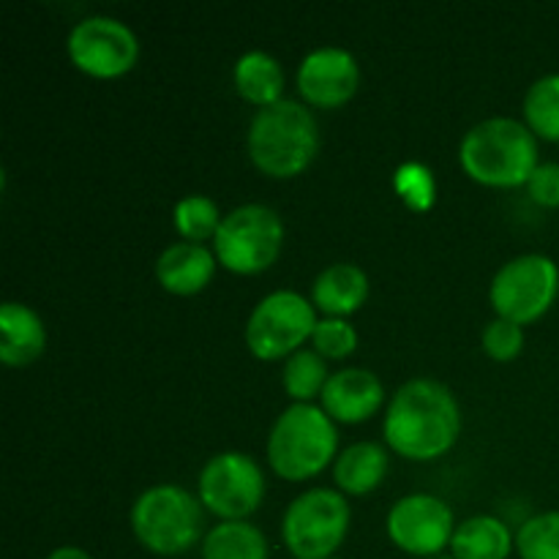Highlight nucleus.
Returning <instances> with one entry per match:
<instances>
[{
  "instance_id": "nucleus-1",
  "label": "nucleus",
  "mask_w": 559,
  "mask_h": 559,
  "mask_svg": "<svg viewBox=\"0 0 559 559\" xmlns=\"http://www.w3.org/2000/svg\"><path fill=\"white\" fill-rule=\"evenodd\" d=\"M462 435V407L451 388L418 377L393 393L382 420L388 451L409 462H437Z\"/></svg>"
},
{
  "instance_id": "nucleus-2",
  "label": "nucleus",
  "mask_w": 559,
  "mask_h": 559,
  "mask_svg": "<svg viewBox=\"0 0 559 559\" xmlns=\"http://www.w3.org/2000/svg\"><path fill=\"white\" fill-rule=\"evenodd\" d=\"M320 123L304 102H284L257 109L246 131V151L257 173L273 180H293L320 153Z\"/></svg>"
},
{
  "instance_id": "nucleus-3",
  "label": "nucleus",
  "mask_w": 559,
  "mask_h": 559,
  "mask_svg": "<svg viewBox=\"0 0 559 559\" xmlns=\"http://www.w3.org/2000/svg\"><path fill=\"white\" fill-rule=\"evenodd\" d=\"M459 164L473 183L486 189L527 186L538 167V136L516 118H486L459 142Z\"/></svg>"
},
{
  "instance_id": "nucleus-4",
  "label": "nucleus",
  "mask_w": 559,
  "mask_h": 559,
  "mask_svg": "<svg viewBox=\"0 0 559 559\" xmlns=\"http://www.w3.org/2000/svg\"><path fill=\"white\" fill-rule=\"evenodd\" d=\"M273 473L304 484L325 473L338 456V429L320 404H289L271 426L265 448Z\"/></svg>"
},
{
  "instance_id": "nucleus-5",
  "label": "nucleus",
  "mask_w": 559,
  "mask_h": 559,
  "mask_svg": "<svg viewBox=\"0 0 559 559\" xmlns=\"http://www.w3.org/2000/svg\"><path fill=\"white\" fill-rule=\"evenodd\" d=\"M136 544L156 557H180L205 538V508L200 497L175 484L142 491L129 513Z\"/></svg>"
},
{
  "instance_id": "nucleus-6",
  "label": "nucleus",
  "mask_w": 559,
  "mask_h": 559,
  "mask_svg": "<svg viewBox=\"0 0 559 559\" xmlns=\"http://www.w3.org/2000/svg\"><path fill=\"white\" fill-rule=\"evenodd\" d=\"M284 235V222L273 207L246 202L224 213L211 249L224 271L235 276H260L282 257Z\"/></svg>"
},
{
  "instance_id": "nucleus-7",
  "label": "nucleus",
  "mask_w": 559,
  "mask_h": 559,
  "mask_svg": "<svg viewBox=\"0 0 559 559\" xmlns=\"http://www.w3.org/2000/svg\"><path fill=\"white\" fill-rule=\"evenodd\" d=\"M353 524V508L338 489L314 486L295 497L282 516V540L295 559H333Z\"/></svg>"
},
{
  "instance_id": "nucleus-8",
  "label": "nucleus",
  "mask_w": 559,
  "mask_h": 559,
  "mask_svg": "<svg viewBox=\"0 0 559 559\" xmlns=\"http://www.w3.org/2000/svg\"><path fill=\"white\" fill-rule=\"evenodd\" d=\"M317 317L314 304L295 289H276L251 309L246 320V347L257 360H287L311 342Z\"/></svg>"
},
{
  "instance_id": "nucleus-9",
  "label": "nucleus",
  "mask_w": 559,
  "mask_h": 559,
  "mask_svg": "<svg viewBox=\"0 0 559 559\" xmlns=\"http://www.w3.org/2000/svg\"><path fill=\"white\" fill-rule=\"evenodd\" d=\"M559 298V267L546 254H519L495 273L491 309L502 320L527 328L551 311Z\"/></svg>"
},
{
  "instance_id": "nucleus-10",
  "label": "nucleus",
  "mask_w": 559,
  "mask_h": 559,
  "mask_svg": "<svg viewBox=\"0 0 559 559\" xmlns=\"http://www.w3.org/2000/svg\"><path fill=\"white\" fill-rule=\"evenodd\" d=\"M265 473L254 456L240 451L216 453L197 478V497L218 522H249L265 500Z\"/></svg>"
},
{
  "instance_id": "nucleus-11",
  "label": "nucleus",
  "mask_w": 559,
  "mask_h": 559,
  "mask_svg": "<svg viewBox=\"0 0 559 559\" xmlns=\"http://www.w3.org/2000/svg\"><path fill=\"white\" fill-rule=\"evenodd\" d=\"M66 52L71 66L91 80H120L140 60V38L126 22L93 14L71 27Z\"/></svg>"
},
{
  "instance_id": "nucleus-12",
  "label": "nucleus",
  "mask_w": 559,
  "mask_h": 559,
  "mask_svg": "<svg viewBox=\"0 0 559 559\" xmlns=\"http://www.w3.org/2000/svg\"><path fill=\"white\" fill-rule=\"evenodd\" d=\"M456 519L442 497L415 491L393 502L385 519V533L399 551L409 557L435 559L451 549Z\"/></svg>"
},
{
  "instance_id": "nucleus-13",
  "label": "nucleus",
  "mask_w": 559,
  "mask_h": 559,
  "mask_svg": "<svg viewBox=\"0 0 559 559\" xmlns=\"http://www.w3.org/2000/svg\"><path fill=\"white\" fill-rule=\"evenodd\" d=\"M298 93L306 107L342 109L360 87V66L349 49L317 47L300 60Z\"/></svg>"
},
{
  "instance_id": "nucleus-14",
  "label": "nucleus",
  "mask_w": 559,
  "mask_h": 559,
  "mask_svg": "<svg viewBox=\"0 0 559 559\" xmlns=\"http://www.w3.org/2000/svg\"><path fill=\"white\" fill-rule=\"evenodd\" d=\"M385 404V385L380 377L360 366L333 371L325 391L320 396V407L331 415L333 424L358 426L374 418Z\"/></svg>"
},
{
  "instance_id": "nucleus-15",
  "label": "nucleus",
  "mask_w": 559,
  "mask_h": 559,
  "mask_svg": "<svg viewBox=\"0 0 559 559\" xmlns=\"http://www.w3.org/2000/svg\"><path fill=\"white\" fill-rule=\"evenodd\" d=\"M218 267L222 265H218L211 246L178 240L158 254L156 282L162 284L164 293L191 298V295H200L211 287Z\"/></svg>"
},
{
  "instance_id": "nucleus-16",
  "label": "nucleus",
  "mask_w": 559,
  "mask_h": 559,
  "mask_svg": "<svg viewBox=\"0 0 559 559\" xmlns=\"http://www.w3.org/2000/svg\"><path fill=\"white\" fill-rule=\"evenodd\" d=\"M371 295V282L366 271L355 262H333L311 284V304L322 317L349 320L366 306Z\"/></svg>"
},
{
  "instance_id": "nucleus-17",
  "label": "nucleus",
  "mask_w": 559,
  "mask_h": 559,
  "mask_svg": "<svg viewBox=\"0 0 559 559\" xmlns=\"http://www.w3.org/2000/svg\"><path fill=\"white\" fill-rule=\"evenodd\" d=\"M47 349L44 320L25 304L5 300L0 306V364L9 369H25L36 364Z\"/></svg>"
},
{
  "instance_id": "nucleus-18",
  "label": "nucleus",
  "mask_w": 559,
  "mask_h": 559,
  "mask_svg": "<svg viewBox=\"0 0 559 559\" xmlns=\"http://www.w3.org/2000/svg\"><path fill=\"white\" fill-rule=\"evenodd\" d=\"M391 469V453L380 442H353L333 462V480L344 497H366L380 489Z\"/></svg>"
},
{
  "instance_id": "nucleus-19",
  "label": "nucleus",
  "mask_w": 559,
  "mask_h": 559,
  "mask_svg": "<svg viewBox=\"0 0 559 559\" xmlns=\"http://www.w3.org/2000/svg\"><path fill=\"white\" fill-rule=\"evenodd\" d=\"M233 85L246 104L265 109L284 102L287 76H284L282 63L273 55L262 52V49H251V52L240 55L238 63H235Z\"/></svg>"
},
{
  "instance_id": "nucleus-20",
  "label": "nucleus",
  "mask_w": 559,
  "mask_h": 559,
  "mask_svg": "<svg viewBox=\"0 0 559 559\" xmlns=\"http://www.w3.org/2000/svg\"><path fill=\"white\" fill-rule=\"evenodd\" d=\"M516 551V535L502 519L480 513L464 519L451 540V557L456 559H508Z\"/></svg>"
},
{
  "instance_id": "nucleus-21",
  "label": "nucleus",
  "mask_w": 559,
  "mask_h": 559,
  "mask_svg": "<svg viewBox=\"0 0 559 559\" xmlns=\"http://www.w3.org/2000/svg\"><path fill=\"white\" fill-rule=\"evenodd\" d=\"M202 559H267L265 533L251 522H218L200 544Z\"/></svg>"
},
{
  "instance_id": "nucleus-22",
  "label": "nucleus",
  "mask_w": 559,
  "mask_h": 559,
  "mask_svg": "<svg viewBox=\"0 0 559 559\" xmlns=\"http://www.w3.org/2000/svg\"><path fill=\"white\" fill-rule=\"evenodd\" d=\"M333 371H328V360L314 349H300L284 360L282 385L293 404H314L322 396Z\"/></svg>"
},
{
  "instance_id": "nucleus-23",
  "label": "nucleus",
  "mask_w": 559,
  "mask_h": 559,
  "mask_svg": "<svg viewBox=\"0 0 559 559\" xmlns=\"http://www.w3.org/2000/svg\"><path fill=\"white\" fill-rule=\"evenodd\" d=\"M524 123L538 140L559 142V74L535 80L524 93Z\"/></svg>"
},
{
  "instance_id": "nucleus-24",
  "label": "nucleus",
  "mask_w": 559,
  "mask_h": 559,
  "mask_svg": "<svg viewBox=\"0 0 559 559\" xmlns=\"http://www.w3.org/2000/svg\"><path fill=\"white\" fill-rule=\"evenodd\" d=\"M222 222H224L222 207L205 194H189L173 207L175 233H178L180 240H186V243L205 246L207 240L213 243Z\"/></svg>"
},
{
  "instance_id": "nucleus-25",
  "label": "nucleus",
  "mask_w": 559,
  "mask_h": 559,
  "mask_svg": "<svg viewBox=\"0 0 559 559\" xmlns=\"http://www.w3.org/2000/svg\"><path fill=\"white\" fill-rule=\"evenodd\" d=\"M393 194L413 213H429L437 202V178L426 164L407 162L393 173Z\"/></svg>"
},
{
  "instance_id": "nucleus-26",
  "label": "nucleus",
  "mask_w": 559,
  "mask_h": 559,
  "mask_svg": "<svg viewBox=\"0 0 559 559\" xmlns=\"http://www.w3.org/2000/svg\"><path fill=\"white\" fill-rule=\"evenodd\" d=\"M519 559H559V511L535 513L516 533Z\"/></svg>"
},
{
  "instance_id": "nucleus-27",
  "label": "nucleus",
  "mask_w": 559,
  "mask_h": 559,
  "mask_svg": "<svg viewBox=\"0 0 559 559\" xmlns=\"http://www.w3.org/2000/svg\"><path fill=\"white\" fill-rule=\"evenodd\" d=\"M358 331L349 320L338 317H320L314 333H311V349L320 353L325 360H344L358 349Z\"/></svg>"
},
{
  "instance_id": "nucleus-28",
  "label": "nucleus",
  "mask_w": 559,
  "mask_h": 559,
  "mask_svg": "<svg viewBox=\"0 0 559 559\" xmlns=\"http://www.w3.org/2000/svg\"><path fill=\"white\" fill-rule=\"evenodd\" d=\"M524 328L516 325L511 320H502V317H495L489 325L480 333V347L497 364H511L519 355L524 353Z\"/></svg>"
},
{
  "instance_id": "nucleus-29",
  "label": "nucleus",
  "mask_w": 559,
  "mask_h": 559,
  "mask_svg": "<svg viewBox=\"0 0 559 559\" xmlns=\"http://www.w3.org/2000/svg\"><path fill=\"white\" fill-rule=\"evenodd\" d=\"M527 197L540 207H559V164L540 162L527 180Z\"/></svg>"
},
{
  "instance_id": "nucleus-30",
  "label": "nucleus",
  "mask_w": 559,
  "mask_h": 559,
  "mask_svg": "<svg viewBox=\"0 0 559 559\" xmlns=\"http://www.w3.org/2000/svg\"><path fill=\"white\" fill-rule=\"evenodd\" d=\"M47 559H93V557L87 555L85 549H80V546H58V549L49 551Z\"/></svg>"
},
{
  "instance_id": "nucleus-31",
  "label": "nucleus",
  "mask_w": 559,
  "mask_h": 559,
  "mask_svg": "<svg viewBox=\"0 0 559 559\" xmlns=\"http://www.w3.org/2000/svg\"><path fill=\"white\" fill-rule=\"evenodd\" d=\"M435 559H456V557H451V555H440V557H435Z\"/></svg>"
},
{
  "instance_id": "nucleus-32",
  "label": "nucleus",
  "mask_w": 559,
  "mask_h": 559,
  "mask_svg": "<svg viewBox=\"0 0 559 559\" xmlns=\"http://www.w3.org/2000/svg\"><path fill=\"white\" fill-rule=\"evenodd\" d=\"M333 559H342V557H333Z\"/></svg>"
}]
</instances>
